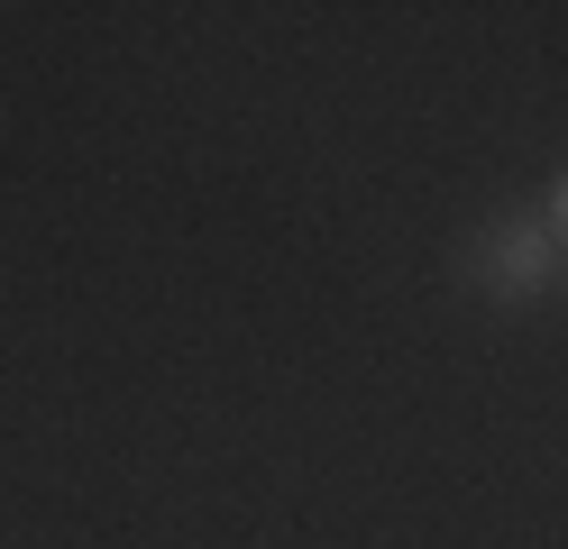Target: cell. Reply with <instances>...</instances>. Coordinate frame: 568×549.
Wrapping results in <instances>:
<instances>
[{
	"instance_id": "obj_1",
	"label": "cell",
	"mask_w": 568,
	"mask_h": 549,
	"mask_svg": "<svg viewBox=\"0 0 568 549\" xmlns=\"http://www.w3.org/2000/svg\"><path fill=\"white\" fill-rule=\"evenodd\" d=\"M550 275V238L541 230H505V247H495V284L505 293H541Z\"/></svg>"
},
{
	"instance_id": "obj_2",
	"label": "cell",
	"mask_w": 568,
	"mask_h": 549,
	"mask_svg": "<svg viewBox=\"0 0 568 549\" xmlns=\"http://www.w3.org/2000/svg\"><path fill=\"white\" fill-rule=\"evenodd\" d=\"M550 238H559V247H568V174H559V183H550Z\"/></svg>"
}]
</instances>
